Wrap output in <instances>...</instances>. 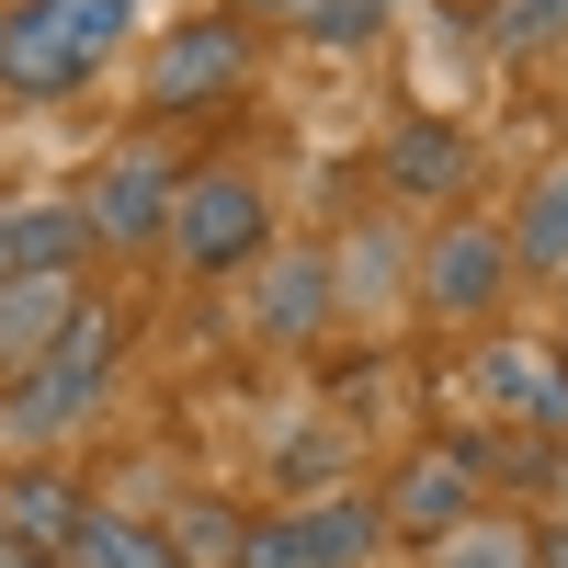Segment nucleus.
<instances>
[{
	"label": "nucleus",
	"instance_id": "obj_4",
	"mask_svg": "<svg viewBox=\"0 0 568 568\" xmlns=\"http://www.w3.org/2000/svg\"><path fill=\"white\" fill-rule=\"evenodd\" d=\"M262 216H273V205H262L251 171H194V182L171 194V227H160V240L194 262V273H240V262L262 251Z\"/></svg>",
	"mask_w": 568,
	"mask_h": 568
},
{
	"label": "nucleus",
	"instance_id": "obj_7",
	"mask_svg": "<svg viewBox=\"0 0 568 568\" xmlns=\"http://www.w3.org/2000/svg\"><path fill=\"white\" fill-rule=\"evenodd\" d=\"M500 296H511V251H500V227L444 216L433 251H420V307H433V318H478V307H500Z\"/></svg>",
	"mask_w": 568,
	"mask_h": 568
},
{
	"label": "nucleus",
	"instance_id": "obj_20",
	"mask_svg": "<svg viewBox=\"0 0 568 568\" xmlns=\"http://www.w3.org/2000/svg\"><path fill=\"white\" fill-rule=\"evenodd\" d=\"M535 568H568V535H546V546H535Z\"/></svg>",
	"mask_w": 568,
	"mask_h": 568
},
{
	"label": "nucleus",
	"instance_id": "obj_5",
	"mask_svg": "<svg viewBox=\"0 0 568 568\" xmlns=\"http://www.w3.org/2000/svg\"><path fill=\"white\" fill-rule=\"evenodd\" d=\"M171 160L136 136V149H114L103 171H91V194H80V240H103V251H149L160 227H171Z\"/></svg>",
	"mask_w": 568,
	"mask_h": 568
},
{
	"label": "nucleus",
	"instance_id": "obj_2",
	"mask_svg": "<svg viewBox=\"0 0 568 568\" xmlns=\"http://www.w3.org/2000/svg\"><path fill=\"white\" fill-rule=\"evenodd\" d=\"M103 364H114V318H103V307H80V318L58 329V342H45V353L23 364V387L0 398V433H12V444L69 433V420H80L91 398H103Z\"/></svg>",
	"mask_w": 568,
	"mask_h": 568
},
{
	"label": "nucleus",
	"instance_id": "obj_8",
	"mask_svg": "<svg viewBox=\"0 0 568 568\" xmlns=\"http://www.w3.org/2000/svg\"><path fill=\"white\" fill-rule=\"evenodd\" d=\"M375 524H409V535H455L466 524V455L455 444H420L398 478H387V511Z\"/></svg>",
	"mask_w": 568,
	"mask_h": 568
},
{
	"label": "nucleus",
	"instance_id": "obj_9",
	"mask_svg": "<svg viewBox=\"0 0 568 568\" xmlns=\"http://www.w3.org/2000/svg\"><path fill=\"white\" fill-rule=\"evenodd\" d=\"M80 240V205H0V284H34V273H69Z\"/></svg>",
	"mask_w": 568,
	"mask_h": 568
},
{
	"label": "nucleus",
	"instance_id": "obj_13",
	"mask_svg": "<svg viewBox=\"0 0 568 568\" xmlns=\"http://www.w3.org/2000/svg\"><path fill=\"white\" fill-rule=\"evenodd\" d=\"M500 251H511V273H568V160L524 194V216H511Z\"/></svg>",
	"mask_w": 568,
	"mask_h": 568
},
{
	"label": "nucleus",
	"instance_id": "obj_1",
	"mask_svg": "<svg viewBox=\"0 0 568 568\" xmlns=\"http://www.w3.org/2000/svg\"><path fill=\"white\" fill-rule=\"evenodd\" d=\"M125 34H136V0H12L0 12V91L12 103H69L114 69Z\"/></svg>",
	"mask_w": 568,
	"mask_h": 568
},
{
	"label": "nucleus",
	"instance_id": "obj_6",
	"mask_svg": "<svg viewBox=\"0 0 568 568\" xmlns=\"http://www.w3.org/2000/svg\"><path fill=\"white\" fill-rule=\"evenodd\" d=\"M364 546H375V500H307V511L251 524L240 568H364Z\"/></svg>",
	"mask_w": 568,
	"mask_h": 568
},
{
	"label": "nucleus",
	"instance_id": "obj_14",
	"mask_svg": "<svg viewBox=\"0 0 568 568\" xmlns=\"http://www.w3.org/2000/svg\"><path fill=\"white\" fill-rule=\"evenodd\" d=\"M342 296V273H329V251H296V262H273L262 284V329L273 342H296V329H318V307Z\"/></svg>",
	"mask_w": 568,
	"mask_h": 568
},
{
	"label": "nucleus",
	"instance_id": "obj_12",
	"mask_svg": "<svg viewBox=\"0 0 568 568\" xmlns=\"http://www.w3.org/2000/svg\"><path fill=\"white\" fill-rule=\"evenodd\" d=\"M0 535H12L23 557H34V546H69V535H80V489L45 478V466H34V478H12V489H0Z\"/></svg>",
	"mask_w": 568,
	"mask_h": 568
},
{
	"label": "nucleus",
	"instance_id": "obj_16",
	"mask_svg": "<svg viewBox=\"0 0 568 568\" xmlns=\"http://www.w3.org/2000/svg\"><path fill=\"white\" fill-rule=\"evenodd\" d=\"M489 387L524 420H568V364H546V353H489Z\"/></svg>",
	"mask_w": 568,
	"mask_h": 568
},
{
	"label": "nucleus",
	"instance_id": "obj_22",
	"mask_svg": "<svg viewBox=\"0 0 568 568\" xmlns=\"http://www.w3.org/2000/svg\"><path fill=\"white\" fill-rule=\"evenodd\" d=\"M251 12H284V0H240V23H251Z\"/></svg>",
	"mask_w": 568,
	"mask_h": 568
},
{
	"label": "nucleus",
	"instance_id": "obj_17",
	"mask_svg": "<svg viewBox=\"0 0 568 568\" xmlns=\"http://www.w3.org/2000/svg\"><path fill=\"white\" fill-rule=\"evenodd\" d=\"M433 568H535V535H524V524H478V511H466L455 535H433Z\"/></svg>",
	"mask_w": 568,
	"mask_h": 568
},
{
	"label": "nucleus",
	"instance_id": "obj_10",
	"mask_svg": "<svg viewBox=\"0 0 568 568\" xmlns=\"http://www.w3.org/2000/svg\"><path fill=\"white\" fill-rule=\"evenodd\" d=\"M91 296H80V284L69 273H34V284H0V364H34L45 342H58V329L80 318Z\"/></svg>",
	"mask_w": 568,
	"mask_h": 568
},
{
	"label": "nucleus",
	"instance_id": "obj_21",
	"mask_svg": "<svg viewBox=\"0 0 568 568\" xmlns=\"http://www.w3.org/2000/svg\"><path fill=\"white\" fill-rule=\"evenodd\" d=\"M0 568H34V557H23V546H12V535H0Z\"/></svg>",
	"mask_w": 568,
	"mask_h": 568
},
{
	"label": "nucleus",
	"instance_id": "obj_23",
	"mask_svg": "<svg viewBox=\"0 0 568 568\" xmlns=\"http://www.w3.org/2000/svg\"><path fill=\"white\" fill-rule=\"evenodd\" d=\"M557 500H568V455H557ZM557 535H568V524H557Z\"/></svg>",
	"mask_w": 568,
	"mask_h": 568
},
{
	"label": "nucleus",
	"instance_id": "obj_15",
	"mask_svg": "<svg viewBox=\"0 0 568 568\" xmlns=\"http://www.w3.org/2000/svg\"><path fill=\"white\" fill-rule=\"evenodd\" d=\"M69 568H182V557H171V535L125 524V511H80V535H69Z\"/></svg>",
	"mask_w": 568,
	"mask_h": 568
},
{
	"label": "nucleus",
	"instance_id": "obj_19",
	"mask_svg": "<svg viewBox=\"0 0 568 568\" xmlns=\"http://www.w3.org/2000/svg\"><path fill=\"white\" fill-rule=\"evenodd\" d=\"M489 34H500V45H557V34H568V0H500Z\"/></svg>",
	"mask_w": 568,
	"mask_h": 568
},
{
	"label": "nucleus",
	"instance_id": "obj_3",
	"mask_svg": "<svg viewBox=\"0 0 568 568\" xmlns=\"http://www.w3.org/2000/svg\"><path fill=\"white\" fill-rule=\"evenodd\" d=\"M240 80H251V23L240 12H194L149 45V114H216V103H240Z\"/></svg>",
	"mask_w": 568,
	"mask_h": 568
},
{
	"label": "nucleus",
	"instance_id": "obj_18",
	"mask_svg": "<svg viewBox=\"0 0 568 568\" xmlns=\"http://www.w3.org/2000/svg\"><path fill=\"white\" fill-rule=\"evenodd\" d=\"M284 23H296L307 45H364L375 23H387V0H284Z\"/></svg>",
	"mask_w": 568,
	"mask_h": 568
},
{
	"label": "nucleus",
	"instance_id": "obj_11",
	"mask_svg": "<svg viewBox=\"0 0 568 568\" xmlns=\"http://www.w3.org/2000/svg\"><path fill=\"white\" fill-rule=\"evenodd\" d=\"M455 182H466V136L455 125L420 114V125L387 136V194H455Z\"/></svg>",
	"mask_w": 568,
	"mask_h": 568
}]
</instances>
